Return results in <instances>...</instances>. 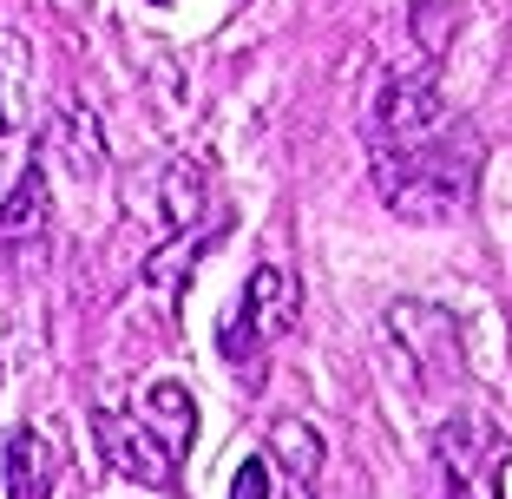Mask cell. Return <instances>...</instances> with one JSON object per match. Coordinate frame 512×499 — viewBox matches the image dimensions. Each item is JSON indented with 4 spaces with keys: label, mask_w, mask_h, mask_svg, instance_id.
<instances>
[{
    "label": "cell",
    "mask_w": 512,
    "mask_h": 499,
    "mask_svg": "<svg viewBox=\"0 0 512 499\" xmlns=\"http://www.w3.org/2000/svg\"><path fill=\"white\" fill-rule=\"evenodd\" d=\"M480 138L473 132H427L407 145H375V191L407 224H447L480 191Z\"/></svg>",
    "instance_id": "1"
},
{
    "label": "cell",
    "mask_w": 512,
    "mask_h": 499,
    "mask_svg": "<svg viewBox=\"0 0 512 499\" xmlns=\"http://www.w3.org/2000/svg\"><path fill=\"white\" fill-rule=\"evenodd\" d=\"M512 434L480 408H460L434 427V499H506Z\"/></svg>",
    "instance_id": "2"
},
{
    "label": "cell",
    "mask_w": 512,
    "mask_h": 499,
    "mask_svg": "<svg viewBox=\"0 0 512 499\" xmlns=\"http://www.w3.org/2000/svg\"><path fill=\"white\" fill-rule=\"evenodd\" d=\"M289 329H296V283H289V270H276V263H256L243 296H237V309H230L224 329H217V348L243 368L270 342H283Z\"/></svg>",
    "instance_id": "3"
},
{
    "label": "cell",
    "mask_w": 512,
    "mask_h": 499,
    "mask_svg": "<svg viewBox=\"0 0 512 499\" xmlns=\"http://www.w3.org/2000/svg\"><path fill=\"white\" fill-rule=\"evenodd\" d=\"M92 440H99V454H106V467L119 473V480L132 486H151V493H165V486H178V467L184 454L171 447L158 427L145 421V414H119V408H99L92 414Z\"/></svg>",
    "instance_id": "4"
},
{
    "label": "cell",
    "mask_w": 512,
    "mask_h": 499,
    "mask_svg": "<svg viewBox=\"0 0 512 499\" xmlns=\"http://www.w3.org/2000/svg\"><path fill=\"white\" fill-rule=\"evenodd\" d=\"M440 125H447V92H440L434 66L394 73L375 92V145H407V138H427Z\"/></svg>",
    "instance_id": "5"
},
{
    "label": "cell",
    "mask_w": 512,
    "mask_h": 499,
    "mask_svg": "<svg viewBox=\"0 0 512 499\" xmlns=\"http://www.w3.org/2000/svg\"><path fill=\"white\" fill-rule=\"evenodd\" d=\"M388 335L407 348L414 375L434 381V375H453L460 368V322L434 303H394L388 309Z\"/></svg>",
    "instance_id": "6"
},
{
    "label": "cell",
    "mask_w": 512,
    "mask_h": 499,
    "mask_svg": "<svg viewBox=\"0 0 512 499\" xmlns=\"http://www.w3.org/2000/svg\"><path fill=\"white\" fill-rule=\"evenodd\" d=\"M0 454H7V499H53V486H60V447H53V434L14 427Z\"/></svg>",
    "instance_id": "7"
},
{
    "label": "cell",
    "mask_w": 512,
    "mask_h": 499,
    "mask_svg": "<svg viewBox=\"0 0 512 499\" xmlns=\"http://www.w3.org/2000/svg\"><path fill=\"white\" fill-rule=\"evenodd\" d=\"M204 211H217L211 165H197V158H178V165L165 171V230H171V237H191ZM204 230H230V217H224V224H204Z\"/></svg>",
    "instance_id": "8"
},
{
    "label": "cell",
    "mask_w": 512,
    "mask_h": 499,
    "mask_svg": "<svg viewBox=\"0 0 512 499\" xmlns=\"http://www.w3.org/2000/svg\"><path fill=\"white\" fill-rule=\"evenodd\" d=\"M46 217H53L46 171L27 165V171H20V184L7 191V204H0V250H14V243H40L46 237Z\"/></svg>",
    "instance_id": "9"
},
{
    "label": "cell",
    "mask_w": 512,
    "mask_h": 499,
    "mask_svg": "<svg viewBox=\"0 0 512 499\" xmlns=\"http://www.w3.org/2000/svg\"><path fill=\"white\" fill-rule=\"evenodd\" d=\"M263 460L283 467L296 486H316L322 480V434L309 421H296V414H283V421H270V447H263Z\"/></svg>",
    "instance_id": "10"
},
{
    "label": "cell",
    "mask_w": 512,
    "mask_h": 499,
    "mask_svg": "<svg viewBox=\"0 0 512 499\" xmlns=\"http://www.w3.org/2000/svg\"><path fill=\"white\" fill-rule=\"evenodd\" d=\"M138 414H145L158 434L171 440V447H191V434H197V401H191V388H178V381H151L145 388V401H138Z\"/></svg>",
    "instance_id": "11"
},
{
    "label": "cell",
    "mask_w": 512,
    "mask_h": 499,
    "mask_svg": "<svg viewBox=\"0 0 512 499\" xmlns=\"http://www.w3.org/2000/svg\"><path fill=\"white\" fill-rule=\"evenodd\" d=\"M60 145H66L79 178H99V171H106V138H99V119H92V112H79V106L60 112Z\"/></svg>",
    "instance_id": "12"
},
{
    "label": "cell",
    "mask_w": 512,
    "mask_h": 499,
    "mask_svg": "<svg viewBox=\"0 0 512 499\" xmlns=\"http://www.w3.org/2000/svg\"><path fill=\"white\" fill-rule=\"evenodd\" d=\"M270 460H263V454H256V460H243V467H237V480H230V499H270Z\"/></svg>",
    "instance_id": "13"
},
{
    "label": "cell",
    "mask_w": 512,
    "mask_h": 499,
    "mask_svg": "<svg viewBox=\"0 0 512 499\" xmlns=\"http://www.w3.org/2000/svg\"><path fill=\"white\" fill-rule=\"evenodd\" d=\"M296 499H316V493H309V486H296Z\"/></svg>",
    "instance_id": "14"
},
{
    "label": "cell",
    "mask_w": 512,
    "mask_h": 499,
    "mask_svg": "<svg viewBox=\"0 0 512 499\" xmlns=\"http://www.w3.org/2000/svg\"><path fill=\"white\" fill-rule=\"evenodd\" d=\"M158 7H165V0H158Z\"/></svg>",
    "instance_id": "15"
}]
</instances>
